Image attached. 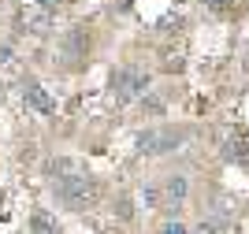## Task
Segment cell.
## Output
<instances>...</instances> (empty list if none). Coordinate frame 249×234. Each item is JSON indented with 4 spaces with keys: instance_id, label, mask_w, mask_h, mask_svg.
Here are the masks:
<instances>
[{
    "instance_id": "cell-11",
    "label": "cell",
    "mask_w": 249,
    "mask_h": 234,
    "mask_svg": "<svg viewBox=\"0 0 249 234\" xmlns=\"http://www.w3.org/2000/svg\"><path fill=\"white\" fill-rule=\"evenodd\" d=\"M112 212L119 216V219H130V216H134V208H130V197H115Z\"/></svg>"
},
{
    "instance_id": "cell-5",
    "label": "cell",
    "mask_w": 249,
    "mask_h": 234,
    "mask_svg": "<svg viewBox=\"0 0 249 234\" xmlns=\"http://www.w3.org/2000/svg\"><path fill=\"white\" fill-rule=\"evenodd\" d=\"M186 197H190V179L186 175H167L164 182H160V204L171 208V219H175L178 204H186Z\"/></svg>"
},
{
    "instance_id": "cell-3",
    "label": "cell",
    "mask_w": 249,
    "mask_h": 234,
    "mask_svg": "<svg viewBox=\"0 0 249 234\" xmlns=\"http://www.w3.org/2000/svg\"><path fill=\"white\" fill-rule=\"evenodd\" d=\"M186 145V126H164V130H142L138 134V153L164 156Z\"/></svg>"
},
{
    "instance_id": "cell-4",
    "label": "cell",
    "mask_w": 249,
    "mask_h": 234,
    "mask_svg": "<svg viewBox=\"0 0 249 234\" xmlns=\"http://www.w3.org/2000/svg\"><path fill=\"white\" fill-rule=\"evenodd\" d=\"M22 101H26V108L37 112V115H56V97H52L37 78H26V82H22Z\"/></svg>"
},
{
    "instance_id": "cell-2",
    "label": "cell",
    "mask_w": 249,
    "mask_h": 234,
    "mask_svg": "<svg viewBox=\"0 0 249 234\" xmlns=\"http://www.w3.org/2000/svg\"><path fill=\"white\" fill-rule=\"evenodd\" d=\"M108 90H112V97L119 104H130V101H142V97L153 90V78H149V71H142V67H115V71L108 74Z\"/></svg>"
},
{
    "instance_id": "cell-7",
    "label": "cell",
    "mask_w": 249,
    "mask_h": 234,
    "mask_svg": "<svg viewBox=\"0 0 249 234\" xmlns=\"http://www.w3.org/2000/svg\"><path fill=\"white\" fill-rule=\"evenodd\" d=\"M246 153H249V149H246V142H242V138H227V142H223V160H246Z\"/></svg>"
},
{
    "instance_id": "cell-1",
    "label": "cell",
    "mask_w": 249,
    "mask_h": 234,
    "mask_svg": "<svg viewBox=\"0 0 249 234\" xmlns=\"http://www.w3.org/2000/svg\"><path fill=\"white\" fill-rule=\"evenodd\" d=\"M52 201L67 208V212H86L89 204L97 201V182L93 179H86V175H60V179H52Z\"/></svg>"
},
{
    "instance_id": "cell-8",
    "label": "cell",
    "mask_w": 249,
    "mask_h": 234,
    "mask_svg": "<svg viewBox=\"0 0 249 234\" xmlns=\"http://www.w3.org/2000/svg\"><path fill=\"white\" fill-rule=\"evenodd\" d=\"M142 112H149V115H164V101H160V97H153V93H145V97H142Z\"/></svg>"
},
{
    "instance_id": "cell-9",
    "label": "cell",
    "mask_w": 249,
    "mask_h": 234,
    "mask_svg": "<svg viewBox=\"0 0 249 234\" xmlns=\"http://www.w3.org/2000/svg\"><path fill=\"white\" fill-rule=\"evenodd\" d=\"M142 201H145L149 208H160V186H156V182L142 186Z\"/></svg>"
},
{
    "instance_id": "cell-16",
    "label": "cell",
    "mask_w": 249,
    "mask_h": 234,
    "mask_svg": "<svg viewBox=\"0 0 249 234\" xmlns=\"http://www.w3.org/2000/svg\"><path fill=\"white\" fill-rule=\"evenodd\" d=\"M4 63H11V49L8 45H0V67H4Z\"/></svg>"
},
{
    "instance_id": "cell-15",
    "label": "cell",
    "mask_w": 249,
    "mask_h": 234,
    "mask_svg": "<svg viewBox=\"0 0 249 234\" xmlns=\"http://www.w3.org/2000/svg\"><path fill=\"white\" fill-rule=\"evenodd\" d=\"M164 71H182V56H164Z\"/></svg>"
},
{
    "instance_id": "cell-13",
    "label": "cell",
    "mask_w": 249,
    "mask_h": 234,
    "mask_svg": "<svg viewBox=\"0 0 249 234\" xmlns=\"http://www.w3.org/2000/svg\"><path fill=\"white\" fill-rule=\"evenodd\" d=\"M156 234H190V227H186V223H178V219H167V223L160 227Z\"/></svg>"
},
{
    "instance_id": "cell-12",
    "label": "cell",
    "mask_w": 249,
    "mask_h": 234,
    "mask_svg": "<svg viewBox=\"0 0 249 234\" xmlns=\"http://www.w3.org/2000/svg\"><path fill=\"white\" fill-rule=\"evenodd\" d=\"M208 11H216V15H223V11H231L234 8V0H201Z\"/></svg>"
},
{
    "instance_id": "cell-10",
    "label": "cell",
    "mask_w": 249,
    "mask_h": 234,
    "mask_svg": "<svg viewBox=\"0 0 249 234\" xmlns=\"http://www.w3.org/2000/svg\"><path fill=\"white\" fill-rule=\"evenodd\" d=\"M67 167H71V160H67V156H56V160H49V175H52V179H60V175H71Z\"/></svg>"
},
{
    "instance_id": "cell-17",
    "label": "cell",
    "mask_w": 249,
    "mask_h": 234,
    "mask_svg": "<svg viewBox=\"0 0 249 234\" xmlns=\"http://www.w3.org/2000/svg\"><path fill=\"white\" fill-rule=\"evenodd\" d=\"M246 67H249V56H246Z\"/></svg>"
},
{
    "instance_id": "cell-14",
    "label": "cell",
    "mask_w": 249,
    "mask_h": 234,
    "mask_svg": "<svg viewBox=\"0 0 249 234\" xmlns=\"http://www.w3.org/2000/svg\"><path fill=\"white\" fill-rule=\"evenodd\" d=\"M190 234H216V223H212V219H201V223L194 227Z\"/></svg>"
},
{
    "instance_id": "cell-6",
    "label": "cell",
    "mask_w": 249,
    "mask_h": 234,
    "mask_svg": "<svg viewBox=\"0 0 249 234\" xmlns=\"http://www.w3.org/2000/svg\"><path fill=\"white\" fill-rule=\"evenodd\" d=\"M30 231L34 234H60V219L49 208H34L30 212Z\"/></svg>"
}]
</instances>
